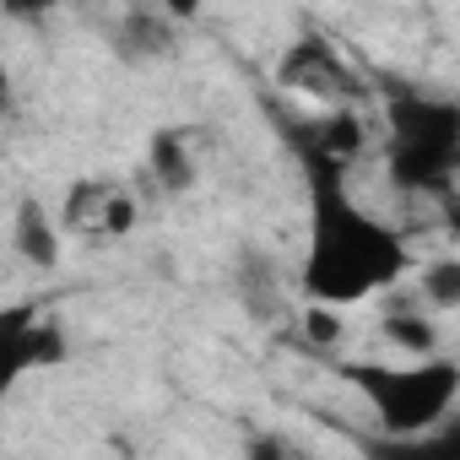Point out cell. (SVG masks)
<instances>
[{
    "instance_id": "cell-6",
    "label": "cell",
    "mask_w": 460,
    "mask_h": 460,
    "mask_svg": "<svg viewBox=\"0 0 460 460\" xmlns=\"http://www.w3.org/2000/svg\"><path fill=\"white\" fill-rule=\"evenodd\" d=\"M60 222L82 239H125L130 227L141 222L136 195L114 179H76L60 200Z\"/></svg>"
},
{
    "instance_id": "cell-11",
    "label": "cell",
    "mask_w": 460,
    "mask_h": 460,
    "mask_svg": "<svg viewBox=\"0 0 460 460\" xmlns=\"http://www.w3.org/2000/svg\"><path fill=\"white\" fill-rule=\"evenodd\" d=\"M146 163H152V179L168 195H190L195 190V157H190V146H184L179 130H157L152 146H146Z\"/></svg>"
},
{
    "instance_id": "cell-3",
    "label": "cell",
    "mask_w": 460,
    "mask_h": 460,
    "mask_svg": "<svg viewBox=\"0 0 460 460\" xmlns=\"http://www.w3.org/2000/svg\"><path fill=\"white\" fill-rule=\"evenodd\" d=\"M347 385L368 401L374 422L390 438H422L460 406V363L444 352L406 363H347Z\"/></svg>"
},
{
    "instance_id": "cell-8",
    "label": "cell",
    "mask_w": 460,
    "mask_h": 460,
    "mask_svg": "<svg viewBox=\"0 0 460 460\" xmlns=\"http://www.w3.org/2000/svg\"><path fill=\"white\" fill-rule=\"evenodd\" d=\"M368 146V130H363V119L352 114V109H341V103H331V114L325 119H314L309 125V136H304V157H336V163H358V152Z\"/></svg>"
},
{
    "instance_id": "cell-14",
    "label": "cell",
    "mask_w": 460,
    "mask_h": 460,
    "mask_svg": "<svg viewBox=\"0 0 460 460\" xmlns=\"http://www.w3.org/2000/svg\"><path fill=\"white\" fill-rule=\"evenodd\" d=\"M157 6L173 17V22H195L200 17V6H206V0H157Z\"/></svg>"
},
{
    "instance_id": "cell-10",
    "label": "cell",
    "mask_w": 460,
    "mask_h": 460,
    "mask_svg": "<svg viewBox=\"0 0 460 460\" xmlns=\"http://www.w3.org/2000/svg\"><path fill=\"white\" fill-rule=\"evenodd\" d=\"M379 331H385V341L395 347V352H406V358H428V352H438V331H433V309L417 298V304H406V309H390L385 320H379Z\"/></svg>"
},
{
    "instance_id": "cell-4",
    "label": "cell",
    "mask_w": 460,
    "mask_h": 460,
    "mask_svg": "<svg viewBox=\"0 0 460 460\" xmlns=\"http://www.w3.org/2000/svg\"><path fill=\"white\" fill-rule=\"evenodd\" d=\"M71 358V341H66V325L49 320L44 309L33 304H6L0 309V385H17L39 368H60Z\"/></svg>"
},
{
    "instance_id": "cell-2",
    "label": "cell",
    "mask_w": 460,
    "mask_h": 460,
    "mask_svg": "<svg viewBox=\"0 0 460 460\" xmlns=\"http://www.w3.org/2000/svg\"><path fill=\"white\" fill-rule=\"evenodd\" d=\"M385 168L406 195H449L460 173V103L433 93H395L385 109Z\"/></svg>"
},
{
    "instance_id": "cell-12",
    "label": "cell",
    "mask_w": 460,
    "mask_h": 460,
    "mask_svg": "<svg viewBox=\"0 0 460 460\" xmlns=\"http://www.w3.org/2000/svg\"><path fill=\"white\" fill-rule=\"evenodd\" d=\"M417 298L433 314H455L460 309V255H433L417 271Z\"/></svg>"
},
{
    "instance_id": "cell-13",
    "label": "cell",
    "mask_w": 460,
    "mask_h": 460,
    "mask_svg": "<svg viewBox=\"0 0 460 460\" xmlns=\"http://www.w3.org/2000/svg\"><path fill=\"white\" fill-rule=\"evenodd\" d=\"M60 6V0H0V12H6L12 22H33V17H49Z\"/></svg>"
},
{
    "instance_id": "cell-1",
    "label": "cell",
    "mask_w": 460,
    "mask_h": 460,
    "mask_svg": "<svg viewBox=\"0 0 460 460\" xmlns=\"http://www.w3.org/2000/svg\"><path fill=\"white\" fill-rule=\"evenodd\" d=\"M347 168L336 157H304V190H309V244L298 266V288L309 304L352 309L374 293L395 288L411 271V244L401 227L374 217L347 190Z\"/></svg>"
},
{
    "instance_id": "cell-7",
    "label": "cell",
    "mask_w": 460,
    "mask_h": 460,
    "mask_svg": "<svg viewBox=\"0 0 460 460\" xmlns=\"http://www.w3.org/2000/svg\"><path fill=\"white\" fill-rule=\"evenodd\" d=\"M12 250H17L28 266H39V271L60 266V227H55V217L44 211V200H33V195L17 200V211H12Z\"/></svg>"
},
{
    "instance_id": "cell-9",
    "label": "cell",
    "mask_w": 460,
    "mask_h": 460,
    "mask_svg": "<svg viewBox=\"0 0 460 460\" xmlns=\"http://www.w3.org/2000/svg\"><path fill=\"white\" fill-rule=\"evenodd\" d=\"M173 17L157 6V12H130L125 22H119V55L125 60H163L168 49H173Z\"/></svg>"
},
{
    "instance_id": "cell-5",
    "label": "cell",
    "mask_w": 460,
    "mask_h": 460,
    "mask_svg": "<svg viewBox=\"0 0 460 460\" xmlns=\"http://www.w3.org/2000/svg\"><path fill=\"white\" fill-rule=\"evenodd\" d=\"M277 87L304 98V103H341L352 93V71H347V60L336 55L331 39L304 33L277 55Z\"/></svg>"
}]
</instances>
